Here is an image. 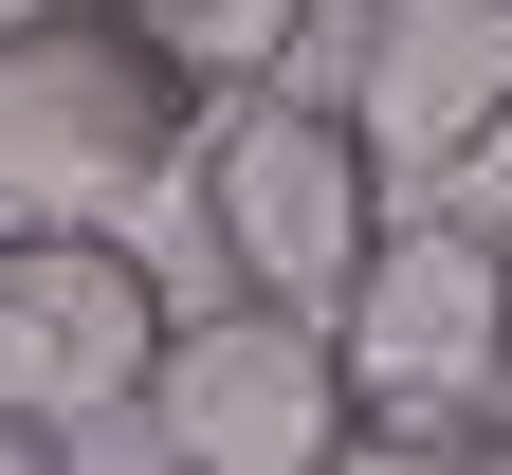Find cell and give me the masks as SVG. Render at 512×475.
<instances>
[{
  "mask_svg": "<svg viewBox=\"0 0 512 475\" xmlns=\"http://www.w3.org/2000/svg\"><path fill=\"white\" fill-rule=\"evenodd\" d=\"M330 348H348V421L384 457H458L512 384V238L476 201H384L330 293Z\"/></svg>",
  "mask_w": 512,
  "mask_h": 475,
  "instance_id": "obj_1",
  "label": "cell"
},
{
  "mask_svg": "<svg viewBox=\"0 0 512 475\" xmlns=\"http://www.w3.org/2000/svg\"><path fill=\"white\" fill-rule=\"evenodd\" d=\"M202 92L110 0H0V220H128L183 183Z\"/></svg>",
  "mask_w": 512,
  "mask_h": 475,
  "instance_id": "obj_2",
  "label": "cell"
},
{
  "mask_svg": "<svg viewBox=\"0 0 512 475\" xmlns=\"http://www.w3.org/2000/svg\"><path fill=\"white\" fill-rule=\"evenodd\" d=\"M183 220H202V275L220 293L330 311L348 256H366V220H384V165H366L348 92H293V74L220 92L202 128H183Z\"/></svg>",
  "mask_w": 512,
  "mask_h": 475,
  "instance_id": "obj_3",
  "label": "cell"
},
{
  "mask_svg": "<svg viewBox=\"0 0 512 475\" xmlns=\"http://www.w3.org/2000/svg\"><path fill=\"white\" fill-rule=\"evenodd\" d=\"M147 421L183 475H348V348L330 311H275V293H202L165 311V366H147Z\"/></svg>",
  "mask_w": 512,
  "mask_h": 475,
  "instance_id": "obj_4",
  "label": "cell"
},
{
  "mask_svg": "<svg viewBox=\"0 0 512 475\" xmlns=\"http://www.w3.org/2000/svg\"><path fill=\"white\" fill-rule=\"evenodd\" d=\"M165 275H147V238L128 220H0V402L55 439H92L147 402L165 366Z\"/></svg>",
  "mask_w": 512,
  "mask_h": 475,
  "instance_id": "obj_5",
  "label": "cell"
},
{
  "mask_svg": "<svg viewBox=\"0 0 512 475\" xmlns=\"http://www.w3.org/2000/svg\"><path fill=\"white\" fill-rule=\"evenodd\" d=\"M348 128L384 183H458L476 147H512V0H366Z\"/></svg>",
  "mask_w": 512,
  "mask_h": 475,
  "instance_id": "obj_6",
  "label": "cell"
},
{
  "mask_svg": "<svg viewBox=\"0 0 512 475\" xmlns=\"http://www.w3.org/2000/svg\"><path fill=\"white\" fill-rule=\"evenodd\" d=\"M110 19H128V37H147V55H165L183 92L220 110V92H256V74H293L330 0H110Z\"/></svg>",
  "mask_w": 512,
  "mask_h": 475,
  "instance_id": "obj_7",
  "label": "cell"
},
{
  "mask_svg": "<svg viewBox=\"0 0 512 475\" xmlns=\"http://www.w3.org/2000/svg\"><path fill=\"white\" fill-rule=\"evenodd\" d=\"M0 475H74V439H55V421H19V402H0Z\"/></svg>",
  "mask_w": 512,
  "mask_h": 475,
  "instance_id": "obj_8",
  "label": "cell"
},
{
  "mask_svg": "<svg viewBox=\"0 0 512 475\" xmlns=\"http://www.w3.org/2000/svg\"><path fill=\"white\" fill-rule=\"evenodd\" d=\"M458 457H476V475H512V384H494V421H476V439H458Z\"/></svg>",
  "mask_w": 512,
  "mask_h": 475,
  "instance_id": "obj_9",
  "label": "cell"
},
{
  "mask_svg": "<svg viewBox=\"0 0 512 475\" xmlns=\"http://www.w3.org/2000/svg\"><path fill=\"white\" fill-rule=\"evenodd\" d=\"M348 475H476V457H366V439H348Z\"/></svg>",
  "mask_w": 512,
  "mask_h": 475,
  "instance_id": "obj_10",
  "label": "cell"
},
{
  "mask_svg": "<svg viewBox=\"0 0 512 475\" xmlns=\"http://www.w3.org/2000/svg\"><path fill=\"white\" fill-rule=\"evenodd\" d=\"M165 475H183V457H165Z\"/></svg>",
  "mask_w": 512,
  "mask_h": 475,
  "instance_id": "obj_11",
  "label": "cell"
},
{
  "mask_svg": "<svg viewBox=\"0 0 512 475\" xmlns=\"http://www.w3.org/2000/svg\"><path fill=\"white\" fill-rule=\"evenodd\" d=\"M494 238H512V220H494Z\"/></svg>",
  "mask_w": 512,
  "mask_h": 475,
  "instance_id": "obj_12",
  "label": "cell"
}]
</instances>
